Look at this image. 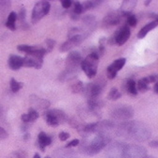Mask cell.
<instances>
[{
	"instance_id": "1",
	"label": "cell",
	"mask_w": 158,
	"mask_h": 158,
	"mask_svg": "<svg viewBox=\"0 0 158 158\" xmlns=\"http://www.w3.org/2000/svg\"><path fill=\"white\" fill-rule=\"evenodd\" d=\"M116 134L127 139L143 142L151 137L152 132L150 128L141 122H124L116 129Z\"/></svg>"
},
{
	"instance_id": "2",
	"label": "cell",
	"mask_w": 158,
	"mask_h": 158,
	"mask_svg": "<svg viewBox=\"0 0 158 158\" xmlns=\"http://www.w3.org/2000/svg\"><path fill=\"white\" fill-rule=\"evenodd\" d=\"M111 142V137L106 134H97L96 136L92 138L91 141H89L87 138H84L82 144L80 145V151L88 155H95L100 152L104 148H106Z\"/></svg>"
},
{
	"instance_id": "3",
	"label": "cell",
	"mask_w": 158,
	"mask_h": 158,
	"mask_svg": "<svg viewBox=\"0 0 158 158\" xmlns=\"http://www.w3.org/2000/svg\"><path fill=\"white\" fill-rule=\"evenodd\" d=\"M47 54V50L42 46L33 45V50L31 53L27 54L23 57L24 67H33L35 69H41L44 63V56Z\"/></svg>"
},
{
	"instance_id": "4",
	"label": "cell",
	"mask_w": 158,
	"mask_h": 158,
	"mask_svg": "<svg viewBox=\"0 0 158 158\" xmlns=\"http://www.w3.org/2000/svg\"><path fill=\"white\" fill-rule=\"evenodd\" d=\"M99 58H100V55H99L98 49L92 48V50L86 56V58L82 60L80 68L84 71V73L89 78H93L96 75Z\"/></svg>"
},
{
	"instance_id": "5",
	"label": "cell",
	"mask_w": 158,
	"mask_h": 158,
	"mask_svg": "<svg viewBox=\"0 0 158 158\" xmlns=\"http://www.w3.org/2000/svg\"><path fill=\"white\" fill-rule=\"evenodd\" d=\"M44 118L46 123L50 126H57L67 120L66 114L60 109H52L44 113Z\"/></svg>"
},
{
	"instance_id": "6",
	"label": "cell",
	"mask_w": 158,
	"mask_h": 158,
	"mask_svg": "<svg viewBox=\"0 0 158 158\" xmlns=\"http://www.w3.org/2000/svg\"><path fill=\"white\" fill-rule=\"evenodd\" d=\"M51 9V5L48 1H40L35 4L32 14H31V23L37 24L40 20L43 19L45 15L48 14Z\"/></svg>"
},
{
	"instance_id": "7",
	"label": "cell",
	"mask_w": 158,
	"mask_h": 158,
	"mask_svg": "<svg viewBox=\"0 0 158 158\" xmlns=\"http://www.w3.org/2000/svg\"><path fill=\"white\" fill-rule=\"evenodd\" d=\"M110 116L115 121L126 122L134 116V109L129 106H118L111 110Z\"/></svg>"
},
{
	"instance_id": "8",
	"label": "cell",
	"mask_w": 158,
	"mask_h": 158,
	"mask_svg": "<svg viewBox=\"0 0 158 158\" xmlns=\"http://www.w3.org/2000/svg\"><path fill=\"white\" fill-rule=\"evenodd\" d=\"M131 35V31H130V27L126 25L123 26L121 28H118L114 35H112L110 37V39H108V44L110 45H114V44H118V45H123L124 44L128 39L130 38Z\"/></svg>"
},
{
	"instance_id": "9",
	"label": "cell",
	"mask_w": 158,
	"mask_h": 158,
	"mask_svg": "<svg viewBox=\"0 0 158 158\" xmlns=\"http://www.w3.org/2000/svg\"><path fill=\"white\" fill-rule=\"evenodd\" d=\"M127 144L123 142H110L106 148V155L108 158H123V152Z\"/></svg>"
},
{
	"instance_id": "10",
	"label": "cell",
	"mask_w": 158,
	"mask_h": 158,
	"mask_svg": "<svg viewBox=\"0 0 158 158\" xmlns=\"http://www.w3.org/2000/svg\"><path fill=\"white\" fill-rule=\"evenodd\" d=\"M147 154V151L144 147L139 145H126L123 158H144Z\"/></svg>"
},
{
	"instance_id": "11",
	"label": "cell",
	"mask_w": 158,
	"mask_h": 158,
	"mask_svg": "<svg viewBox=\"0 0 158 158\" xmlns=\"http://www.w3.org/2000/svg\"><path fill=\"white\" fill-rule=\"evenodd\" d=\"M126 15L123 14L120 10H115L111 11L108 14L105 16L103 19V24L106 27H111V26H117L118 24H121L123 22V20L125 19Z\"/></svg>"
},
{
	"instance_id": "12",
	"label": "cell",
	"mask_w": 158,
	"mask_h": 158,
	"mask_svg": "<svg viewBox=\"0 0 158 158\" xmlns=\"http://www.w3.org/2000/svg\"><path fill=\"white\" fill-rule=\"evenodd\" d=\"M83 60L82 55L77 52H71L66 57V68L67 69H80L81 62Z\"/></svg>"
},
{
	"instance_id": "13",
	"label": "cell",
	"mask_w": 158,
	"mask_h": 158,
	"mask_svg": "<svg viewBox=\"0 0 158 158\" xmlns=\"http://www.w3.org/2000/svg\"><path fill=\"white\" fill-rule=\"evenodd\" d=\"M86 38L84 37L83 34H79V35H75L70 39H68L65 43H63L60 47H59V50L61 52H67L71 49H73L75 46H78L79 44H81V43L84 41Z\"/></svg>"
},
{
	"instance_id": "14",
	"label": "cell",
	"mask_w": 158,
	"mask_h": 158,
	"mask_svg": "<svg viewBox=\"0 0 158 158\" xmlns=\"http://www.w3.org/2000/svg\"><path fill=\"white\" fill-rule=\"evenodd\" d=\"M126 59L124 57L123 58H118L117 60H115L113 63H111L106 70V75L108 79H114L117 76V73L118 71H121L123 66L125 65Z\"/></svg>"
},
{
	"instance_id": "15",
	"label": "cell",
	"mask_w": 158,
	"mask_h": 158,
	"mask_svg": "<svg viewBox=\"0 0 158 158\" xmlns=\"http://www.w3.org/2000/svg\"><path fill=\"white\" fill-rule=\"evenodd\" d=\"M104 89V85L97 84V83H89L84 88V92L87 98H95L99 97L100 94L102 93Z\"/></svg>"
},
{
	"instance_id": "16",
	"label": "cell",
	"mask_w": 158,
	"mask_h": 158,
	"mask_svg": "<svg viewBox=\"0 0 158 158\" xmlns=\"http://www.w3.org/2000/svg\"><path fill=\"white\" fill-rule=\"evenodd\" d=\"M29 101H30V104H31L33 109L38 108V109L44 110V109H47L50 106V102L48 100L44 99V98H40L34 94L29 97Z\"/></svg>"
},
{
	"instance_id": "17",
	"label": "cell",
	"mask_w": 158,
	"mask_h": 158,
	"mask_svg": "<svg viewBox=\"0 0 158 158\" xmlns=\"http://www.w3.org/2000/svg\"><path fill=\"white\" fill-rule=\"evenodd\" d=\"M79 72H80V69H65L60 74L58 75V79L59 81L61 82H67V81H70V80H73L74 79Z\"/></svg>"
},
{
	"instance_id": "18",
	"label": "cell",
	"mask_w": 158,
	"mask_h": 158,
	"mask_svg": "<svg viewBox=\"0 0 158 158\" xmlns=\"http://www.w3.org/2000/svg\"><path fill=\"white\" fill-rule=\"evenodd\" d=\"M52 143V137L48 135H46L44 132H41L38 135L37 139V146L42 152H44L45 147L49 146Z\"/></svg>"
},
{
	"instance_id": "19",
	"label": "cell",
	"mask_w": 158,
	"mask_h": 158,
	"mask_svg": "<svg viewBox=\"0 0 158 158\" xmlns=\"http://www.w3.org/2000/svg\"><path fill=\"white\" fill-rule=\"evenodd\" d=\"M8 64L12 71H18L23 66V57L15 55H10L8 60Z\"/></svg>"
},
{
	"instance_id": "20",
	"label": "cell",
	"mask_w": 158,
	"mask_h": 158,
	"mask_svg": "<svg viewBox=\"0 0 158 158\" xmlns=\"http://www.w3.org/2000/svg\"><path fill=\"white\" fill-rule=\"evenodd\" d=\"M105 105L104 101L99 97L95 98H89L88 99V106L89 109L92 110H100L101 107H103Z\"/></svg>"
},
{
	"instance_id": "21",
	"label": "cell",
	"mask_w": 158,
	"mask_h": 158,
	"mask_svg": "<svg viewBox=\"0 0 158 158\" xmlns=\"http://www.w3.org/2000/svg\"><path fill=\"white\" fill-rule=\"evenodd\" d=\"M54 158H74V152L68 148L59 149L55 152Z\"/></svg>"
},
{
	"instance_id": "22",
	"label": "cell",
	"mask_w": 158,
	"mask_h": 158,
	"mask_svg": "<svg viewBox=\"0 0 158 158\" xmlns=\"http://www.w3.org/2000/svg\"><path fill=\"white\" fill-rule=\"evenodd\" d=\"M157 26H158V23L155 22V21H152V22H151V23H148L146 26H144V27L140 29L139 32H138L137 38H138V39H143L144 37H146V35H147L151 30H152L153 28H155Z\"/></svg>"
},
{
	"instance_id": "23",
	"label": "cell",
	"mask_w": 158,
	"mask_h": 158,
	"mask_svg": "<svg viewBox=\"0 0 158 158\" xmlns=\"http://www.w3.org/2000/svg\"><path fill=\"white\" fill-rule=\"evenodd\" d=\"M136 6V1H134V0H130V1H123L122 6H121V9H120V11H122L123 14L127 15V14H130L131 11L135 9V7Z\"/></svg>"
},
{
	"instance_id": "24",
	"label": "cell",
	"mask_w": 158,
	"mask_h": 158,
	"mask_svg": "<svg viewBox=\"0 0 158 158\" xmlns=\"http://www.w3.org/2000/svg\"><path fill=\"white\" fill-rule=\"evenodd\" d=\"M17 20V13L14 12V11H11L9 16H8V19L6 21V27L8 28H10V30H15L16 29V27H15V22Z\"/></svg>"
},
{
	"instance_id": "25",
	"label": "cell",
	"mask_w": 158,
	"mask_h": 158,
	"mask_svg": "<svg viewBox=\"0 0 158 158\" xmlns=\"http://www.w3.org/2000/svg\"><path fill=\"white\" fill-rule=\"evenodd\" d=\"M125 88H126V91L131 94V95H136L137 94V89H136V83L134 79H129L127 80L126 84H125Z\"/></svg>"
},
{
	"instance_id": "26",
	"label": "cell",
	"mask_w": 158,
	"mask_h": 158,
	"mask_svg": "<svg viewBox=\"0 0 158 158\" xmlns=\"http://www.w3.org/2000/svg\"><path fill=\"white\" fill-rule=\"evenodd\" d=\"M136 89H137L138 91L143 92V93L146 92V91H148V90H150L151 88L149 87V83L147 82L145 77L139 79V80L137 81V83H136Z\"/></svg>"
},
{
	"instance_id": "27",
	"label": "cell",
	"mask_w": 158,
	"mask_h": 158,
	"mask_svg": "<svg viewBox=\"0 0 158 158\" xmlns=\"http://www.w3.org/2000/svg\"><path fill=\"white\" fill-rule=\"evenodd\" d=\"M11 2L10 1H6V0H2L0 1V16L3 17L7 14L8 10L10 9Z\"/></svg>"
},
{
	"instance_id": "28",
	"label": "cell",
	"mask_w": 158,
	"mask_h": 158,
	"mask_svg": "<svg viewBox=\"0 0 158 158\" xmlns=\"http://www.w3.org/2000/svg\"><path fill=\"white\" fill-rule=\"evenodd\" d=\"M103 3V1H97V0H93V1H86L82 4L83 9H84V12L88 10H92L96 7H98L99 5H101Z\"/></svg>"
},
{
	"instance_id": "29",
	"label": "cell",
	"mask_w": 158,
	"mask_h": 158,
	"mask_svg": "<svg viewBox=\"0 0 158 158\" xmlns=\"http://www.w3.org/2000/svg\"><path fill=\"white\" fill-rule=\"evenodd\" d=\"M10 89L12 92H18L20 89H21L24 86V84L22 82H18L15 78H11L10 79Z\"/></svg>"
},
{
	"instance_id": "30",
	"label": "cell",
	"mask_w": 158,
	"mask_h": 158,
	"mask_svg": "<svg viewBox=\"0 0 158 158\" xmlns=\"http://www.w3.org/2000/svg\"><path fill=\"white\" fill-rule=\"evenodd\" d=\"M121 96H122V93L118 91L117 88H112L107 95V98L110 101H116L118 98H121Z\"/></svg>"
},
{
	"instance_id": "31",
	"label": "cell",
	"mask_w": 158,
	"mask_h": 158,
	"mask_svg": "<svg viewBox=\"0 0 158 158\" xmlns=\"http://www.w3.org/2000/svg\"><path fill=\"white\" fill-rule=\"evenodd\" d=\"M84 84L81 81H77L74 84L72 85L71 89L73 93H82L84 91Z\"/></svg>"
},
{
	"instance_id": "32",
	"label": "cell",
	"mask_w": 158,
	"mask_h": 158,
	"mask_svg": "<svg viewBox=\"0 0 158 158\" xmlns=\"http://www.w3.org/2000/svg\"><path fill=\"white\" fill-rule=\"evenodd\" d=\"M126 26H128L129 27H135L136 26V23H137V20H136V17L135 15L134 14H127L126 17Z\"/></svg>"
},
{
	"instance_id": "33",
	"label": "cell",
	"mask_w": 158,
	"mask_h": 158,
	"mask_svg": "<svg viewBox=\"0 0 158 158\" xmlns=\"http://www.w3.org/2000/svg\"><path fill=\"white\" fill-rule=\"evenodd\" d=\"M26 15H27V10L23 7V8H21V10H20L19 13L17 14V19H19L20 23L23 24V25H26L27 24L26 23Z\"/></svg>"
},
{
	"instance_id": "34",
	"label": "cell",
	"mask_w": 158,
	"mask_h": 158,
	"mask_svg": "<svg viewBox=\"0 0 158 158\" xmlns=\"http://www.w3.org/2000/svg\"><path fill=\"white\" fill-rule=\"evenodd\" d=\"M27 116H28V118H29V123H33V122H35V121L37 120V118H39V113H38L35 109H33V108L31 107V108H29V110H28Z\"/></svg>"
},
{
	"instance_id": "35",
	"label": "cell",
	"mask_w": 158,
	"mask_h": 158,
	"mask_svg": "<svg viewBox=\"0 0 158 158\" xmlns=\"http://www.w3.org/2000/svg\"><path fill=\"white\" fill-rule=\"evenodd\" d=\"M17 49L20 52H24V53L29 54L33 50V46L32 45H27V44H20V45H18Z\"/></svg>"
},
{
	"instance_id": "36",
	"label": "cell",
	"mask_w": 158,
	"mask_h": 158,
	"mask_svg": "<svg viewBox=\"0 0 158 158\" xmlns=\"http://www.w3.org/2000/svg\"><path fill=\"white\" fill-rule=\"evenodd\" d=\"M74 13L80 15L81 13L84 12V9H83V6L80 2H74V5H73V10Z\"/></svg>"
},
{
	"instance_id": "37",
	"label": "cell",
	"mask_w": 158,
	"mask_h": 158,
	"mask_svg": "<svg viewBox=\"0 0 158 158\" xmlns=\"http://www.w3.org/2000/svg\"><path fill=\"white\" fill-rule=\"evenodd\" d=\"M45 44H46V46H47V53L48 52H51L53 49H54V47H55V45H56V41H54L53 39H46L45 40Z\"/></svg>"
},
{
	"instance_id": "38",
	"label": "cell",
	"mask_w": 158,
	"mask_h": 158,
	"mask_svg": "<svg viewBox=\"0 0 158 158\" xmlns=\"http://www.w3.org/2000/svg\"><path fill=\"white\" fill-rule=\"evenodd\" d=\"M146 80L149 84L151 83H156L158 81V74H152V75H148L145 77Z\"/></svg>"
},
{
	"instance_id": "39",
	"label": "cell",
	"mask_w": 158,
	"mask_h": 158,
	"mask_svg": "<svg viewBox=\"0 0 158 158\" xmlns=\"http://www.w3.org/2000/svg\"><path fill=\"white\" fill-rule=\"evenodd\" d=\"M58 137H59V139H60L61 141H66L70 137V135L68 133H66V132H60L58 135Z\"/></svg>"
},
{
	"instance_id": "40",
	"label": "cell",
	"mask_w": 158,
	"mask_h": 158,
	"mask_svg": "<svg viewBox=\"0 0 158 158\" xmlns=\"http://www.w3.org/2000/svg\"><path fill=\"white\" fill-rule=\"evenodd\" d=\"M79 143H80V141H79L78 139H73V140H72V141H70L67 145H66V147L65 148H71V147H76V146H78L79 145Z\"/></svg>"
},
{
	"instance_id": "41",
	"label": "cell",
	"mask_w": 158,
	"mask_h": 158,
	"mask_svg": "<svg viewBox=\"0 0 158 158\" xmlns=\"http://www.w3.org/2000/svg\"><path fill=\"white\" fill-rule=\"evenodd\" d=\"M73 4V1H71V0H63V1H61V6L62 8L64 9H69Z\"/></svg>"
},
{
	"instance_id": "42",
	"label": "cell",
	"mask_w": 158,
	"mask_h": 158,
	"mask_svg": "<svg viewBox=\"0 0 158 158\" xmlns=\"http://www.w3.org/2000/svg\"><path fill=\"white\" fill-rule=\"evenodd\" d=\"M7 137H8V133L6 132L4 128L0 126V139H5Z\"/></svg>"
},
{
	"instance_id": "43",
	"label": "cell",
	"mask_w": 158,
	"mask_h": 158,
	"mask_svg": "<svg viewBox=\"0 0 158 158\" xmlns=\"http://www.w3.org/2000/svg\"><path fill=\"white\" fill-rule=\"evenodd\" d=\"M70 16H71L72 20H73V21H77V20H79V18H80V17H79V15H78V14L74 13L73 11H72V12H71Z\"/></svg>"
},
{
	"instance_id": "44",
	"label": "cell",
	"mask_w": 158,
	"mask_h": 158,
	"mask_svg": "<svg viewBox=\"0 0 158 158\" xmlns=\"http://www.w3.org/2000/svg\"><path fill=\"white\" fill-rule=\"evenodd\" d=\"M28 129H29V125H28V123H23V125L21 126V130H22L23 132L27 133Z\"/></svg>"
},
{
	"instance_id": "45",
	"label": "cell",
	"mask_w": 158,
	"mask_h": 158,
	"mask_svg": "<svg viewBox=\"0 0 158 158\" xmlns=\"http://www.w3.org/2000/svg\"><path fill=\"white\" fill-rule=\"evenodd\" d=\"M149 145L152 148H158V140H152Z\"/></svg>"
},
{
	"instance_id": "46",
	"label": "cell",
	"mask_w": 158,
	"mask_h": 158,
	"mask_svg": "<svg viewBox=\"0 0 158 158\" xmlns=\"http://www.w3.org/2000/svg\"><path fill=\"white\" fill-rule=\"evenodd\" d=\"M150 17L153 18V19H154V21L158 23V14H155V13H151V14H150Z\"/></svg>"
},
{
	"instance_id": "47",
	"label": "cell",
	"mask_w": 158,
	"mask_h": 158,
	"mask_svg": "<svg viewBox=\"0 0 158 158\" xmlns=\"http://www.w3.org/2000/svg\"><path fill=\"white\" fill-rule=\"evenodd\" d=\"M153 91L156 93V94H158V81L154 84V87H153Z\"/></svg>"
},
{
	"instance_id": "48",
	"label": "cell",
	"mask_w": 158,
	"mask_h": 158,
	"mask_svg": "<svg viewBox=\"0 0 158 158\" xmlns=\"http://www.w3.org/2000/svg\"><path fill=\"white\" fill-rule=\"evenodd\" d=\"M29 137H30V134H29V133H27H27H25L24 137H23V138H24V140H27Z\"/></svg>"
},
{
	"instance_id": "49",
	"label": "cell",
	"mask_w": 158,
	"mask_h": 158,
	"mask_svg": "<svg viewBox=\"0 0 158 158\" xmlns=\"http://www.w3.org/2000/svg\"><path fill=\"white\" fill-rule=\"evenodd\" d=\"M151 3H152L151 0H146V1H145V6H149Z\"/></svg>"
},
{
	"instance_id": "50",
	"label": "cell",
	"mask_w": 158,
	"mask_h": 158,
	"mask_svg": "<svg viewBox=\"0 0 158 158\" xmlns=\"http://www.w3.org/2000/svg\"><path fill=\"white\" fill-rule=\"evenodd\" d=\"M33 158H41V155H40L39 153H35L34 156H33Z\"/></svg>"
},
{
	"instance_id": "51",
	"label": "cell",
	"mask_w": 158,
	"mask_h": 158,
	"mask_svg": "<svg viewBox=\"0 0 158 158\" xmlns=\"http://www.w3.org/2000/svg\"><path fill=\"white\" fill-rule=\"evenodd\" d=\"M144 158H154V157H152V156H148V155H146Z\"/></svg>"
},
{
	"instance_id": "52",
	"label": "cell",
	"mask_w": 158,
	"mask_h": 158,
	"mask_svg": "<svg viewBox=\"0 0 158 158\" xmlns=\"http://www.w3.org/2000/svg\"><path fill=\"white\" fill-rule=\"evenodd\" d=\"M2 114V108H1V106H0V116Z\"/></svg>"
},
{
	"instance_id": "53",
	"label": "cell",
	"mask_w": 158,
	"mask_h": 158,
	"mask_svg": "<svg viewBox=\"0 0 158 158\" xmlns=\"http://www.w3.org/2000/svg\"><path fill=\"white\" fill-rule=\"evenodd\" d=\"M45 158H51V157H50V156H46Z\"/></svg>"
}]
</instances>
